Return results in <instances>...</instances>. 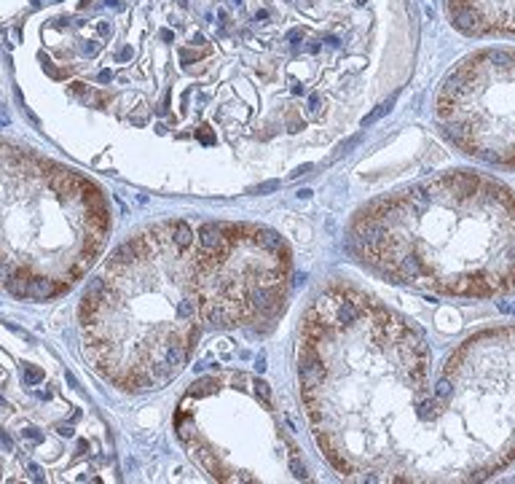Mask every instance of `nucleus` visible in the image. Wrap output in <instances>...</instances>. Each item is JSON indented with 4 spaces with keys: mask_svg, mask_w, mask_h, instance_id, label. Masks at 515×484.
I'll return each instance as SVG.
<instances>
[{
    "mask_svg": "<svg viewBox=\"0 0 515 484\" xmlns=\"http://www.w3.org/2000/svg\"><path fill=\"white\" fill-rule=\"evenodd\" d=\"M110 78H113V73H110V70H102V73H100V81H102V84H107Z\"/></svg>",
    "mask_w": 515,
    "mask_h": 484,
    "instance_id": "15",
    "label": "nucleus"
},
{
    "mask_svg": "<svg viewBox=\"0 0 515 484\" xmlns=\"http://www.w3.org/2000/svg\"><path fill=\"white\" fill-rule=\"evenodd\" d=\"M59 433H62V436H73V428H67V425H62V428H59Z\"/></svg>",
    "mask_w": 515,
    "mask_h": 484,
    "instance_id": "20",
    "label": "nucleus"
},
{
    "mask_svg": "<svg viewBox=\"0 0 515 484\" xmlns=\"http://www.w3.org/2000/svg\"><path fill=\"white\" fill-rule=\"evenodd\" d=\"M309 170H311V164H303V167H298V170H295L293 175H290V178H298V175H306Z\"/></svg>",
    "mask_w": 515,
    "mask_h": 484,
    "instance_id": "13",
    "label": "nucleus"
},
{
    "mask_svg": "<svg viewBox=\"0 0 515 484\" xmlns=\"http://www.w3.org/2000/svg\"><path fill=\"white\" fill-rule=\"evenodd\" d=\"M295 283H298V285H303V283H306V275H303V272H301V275H295Z\"/></svg>",
    "mask_w": 515,
    "mask_h": 484,
    "instance_id": "21",
    "label": "nucleus"
},
{
    "mask_svg": "<svg viewBox=\"0 0 515 484\" xmlns=\"http://www.w3.org/2000/svg\"><path fill=\"white\" fill-rule=\"evenodd\" d=\"M279 189V180H266V183H258L255 189H250V194H255V197H263V194H271Z\"/></svg>",
    "mask_w": 515,
    "mask_h": 484,
    "instance_id": "5",
    "label": "nucleus"
},
{
    "mask_svg": "<svg viewBox=\"0 0 515 484\" xmlns=\"http://www.w3.org/2000/svg\"><path fill=\"white\" fill-rule=\"evenodd\" d=\"M301 38H303V30H301V27H295V30H290V32H287V41H293V43H295V41H301Z\"/></svg>",
    "mask_w": 515,
    "mask_h": 484,
    "instance_id": "10",
    "label": "nucleus"
},
{
    "mask_svg": "<svg viewBox=\"0 0 515 484\" xmlns=\"http://www.w3.org/2000/svg\"><path fill=\"white\" fill-rule=\"evenodd\" d=\"M161 41H172V32L169 30H161Z\"/></svg>",
    "mask_w": 515,
    "mask_h": 484,
    "instance_id": "22",
    "label": "nucleus"
},
{
    "mask_svg": "<svg viewBox=\"0 0 515 484\" xmlns=\"http://www.w3.org/2000/svg\"><path fill=\"white\" fill-rule=\"evenodd\" d=\"M290 471H293L295 479H306V468H303V463H298V457L290 460Z\"/></svg>",
    "mask_w": 515,
    "mask_h": 484,
    "instance_id": "8",
    "label": "nucleus"
},
{
    "mask_svg": "<svg viewBox=\"0 0 515 484\" xmlns=\"http://www.w3.org/2000/svg\"><path fill=\"white\" fill-rule=\"evenodd\" d=\"M309 111L311 113L319 111V94H311V100H309Z\"/></svg>",
    "mask_w": 515,
    "mask_h": 484,
    "instance_id": "11",
    "label": "nucleus"
},
{
    "mask_svg": "<svg viewBox=\"0 0 515 484\" xmlns=\"http://www.w3.org/2000/svg\"><path fill=\"white\" fill-rule=\"evenodd\" d=\"M255 19H260V22H263V19H268V11H266V8H260V11L255 14Z\"/></svg>",
    "mask_w": 515,
    "mask_h": 484,
    "instance_id": "16",
    "label": "nucleus"
},
{
    "mask_svg": "<svg viewBox=\"0 0 515 484\" xmlns=\"http://www.w3.org/2000/svg\"><path fill=\"white\" fill-rule=\"evenodd\" d=\"M199 140H202V143H212V138H209L207 132H199Z\"/></svg>",
    "mask_w": 515,
    "mask_h": 484,
    "instance_id": "17",
    "label": "nucleus"
},
{
    "mask_svg": "<svg viewBox=\"0 0 515 484\" xmlns=\"http://www.w3.org/2000/svg\"><path fill=\"white\" fill-rule=\"evenodd\" d=\"M357 143H360V135H357V138H349L346 143H341V145H338V151H335V156H333V159H338V156H343V153H349V148H354Z\"/></svg>",
    "mask_w": 515,
    "mask_h": 484,
    "instance_id": "9",
    "label": "nucleus"
},
{
    "mask_svg": "<svg viewBox=\"0 0 515 484\" xmlns=\"http://www.w3.org/2000/svg\"><path fill=\"white\" fill-rule=\"evenodd\" d=\"M91 191L97 186L73 170L0 143V285L14 299H30L35 277L76 285L59 258L86 240Z\"/></svg>",
    "mask_w": 515,
    "mask_h": 484,
    "instance_id": "1",
    "label": "nucleus"
},
{
    "mask_svg": "<svg viewBox=\"0 0 515 484\" xmlns=\"http://www.w3.org/2000/svg\"><path fill=\"white\" fill-rule=\"evenodd\" d=\"M309 197H311V191H309V189H301L298 191V199H309Z\"/></svg>",
    "mask_w": 515,
    "mask_h": 484,
    "instance_id": "18",
    "label": "nucleus"
},
{
    "mask_svg": "<svg viewBox=\"0 0 515 484\" xmlns=\"http://www.w3.org/2000/svg\"><path fill=\"white\" fill-rule=\"evenodd\" d=\"M25 382H27V385L43 382V371H41V369H35V366H27V369H25Z\"/></svg>",
    "mask_w": 515,
    "mask_h": 484,
    "instance_id": "7",
    "label": "nucleus"
},
{
    "mask_svg": "<svg viewBox=\"0 0 515 484\" xmlns=\"http://www.w3.org/2000/svg\"><path fill=\"white\" fill-rule=\"evenodd\" d=\"M394 102H397V94H392V97H389L386 102H381V105L376 108V111H370L368 116L362 118V129H365V127H370V124H376V121H379L381 116H386V113L392 111V105H394Z\"/></svg>",
    "mask_w": 515,
    "mask_h": 484,
    "instance_id": "3",
    "label": "nucleus"
},
{
    "mask_svg": "<svg viewBox=\"0 0 515 484\" xmlns=\"http://www.w3.org/2000/svg\"><path fill=\"white\" fill-rule=\"evenodd\" d=\"M236 3H242V0H236Z\"/></svg>",
    "mask_w": 515,
    "mask_h": 484,
    "instance_id": "23",
    "label": "nucleus"
},
{
    "mask_svg": "<svg viewBox=\"0 0 515 484\" xmlns=\"http://www.w3.org/2000/svg\"><path fill=\"white\" fill-rule=\"evenodd\" d=\"M131 54H134L131 49H121V51H118V59H121V62H127V59H131Z\"/></svg>",
    "mask_w": 515,
    "mask_h": 484,
    "instance_id": "12",
    "label": "nucleus"
},
{
    "mask_svg": "<svg viewBox=\"0 0 515 484\" xmlns=\"http://www.w3.org/2000/svg\"><path fill=\"white\" fill-rule=\"evenodd\" d=\"M328 43H330V46H341V41L335 35H328Z\"/></svg>",
    "mask_w": 515,
    "mask_h": 484,
    "instance_id": "19",
    "label": "nucleus"
},
{
    "mask_svg": "<svg viewBox=\"0 0 515 484\" xmlns=\"http://www.w3.org/2000/svg\"><path fill=\"white\" fill-rule=\"evenodd\" d=\"M255 369H258V371H263V369H266V355H260L255 361Z\"/></svg>",
    "mask_w": 515,
    "mask_h": 484,
    "instance_id": "14",
    "label": "nucleus"
},
{
    "mask_svg": "<svg viewBox=\"0 0 515 484\" xmlns=\"http://www.w3.org/2000/svg\"><path fill=\"white\" fill-rule=\"evenodd\" d=\"M215 387V379H199L196 385H191V396H204Z\"/></svg>",
    "mask_w": 515,
    "mask_h": 484,
    "instance_id": "6",
    "label": "nucleus"
},
{
    "mask_svg": "<svg viewBox=\"0 0 515 484\" xmlns=\"http://www.w3.org/2000/svg\"><path fill=\"white\" fill-rule=\"evenodd\" d=\"M253 387H255V396L260 398L266 406H271V387H268V382H263V379H255Z\"/></svg>",
    "mask_w": 515,
    "mask_h": 484,
    "instance_id": "4",
    "label": "nucleus"
},
{
    "mask_svg": "<svg viewBox=\"0 0 515 484\" xmlns=\"http://www.w3.org/2000/svg\"><path fill=\"white\" fill-rule=\"evenodd\" d=\"M172 242L177 248H191L193 245V229L185 224V221H175L172 224Z\"/></svg>",
    "mask_w": 515,
    "mask_h": 484,
    "instance_id": "2",
    "label": "nucleus"
}]
</instances>
